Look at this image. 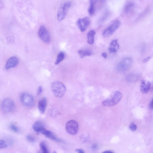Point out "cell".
<instances>
[{"label": "cell", "instance_id": "1", "mask_svg": "<svg viewBox=\"0 0 153 153\" xmlns=\"http://www.w3.org/2000/svg\"><path fill=\"white\" fill-rule=\"evenodd\" d=\"M51 88L54 95L59 98L63 97L66 91V88L65 85L58 81H56L52 83Z\"/></svg>", "mask_w": 153, "mask_h": 153}, {"label": "cell", "instance_id": "2", "mask_svg": "<svg viewBox=\"0 0 153 153\" xmlns=\"http://www.w3.org/2000/svg\"><path fill=\"white\" fill-rule=\"evenodd\" d=\"M122 96V94L121 92L119 91L115 92L109 98L104 101L102 104L105 106H113L120 101Z\"/></svg>", "mask_w": 153, "mask_h": 153}, {"label": "cell", "instance_id": "3", "mask_svg": "<svg viewBox=\"0 0 153 153\" xmlns=\"http://www.w3.org/2000/svg\"><path fill=\"white\" fill-rule=\"evenodd\" d=\"M16 106L14 101L10 98H5L1 104V109L3 111L8 113L14 112Z\"/></svg>", "mask_w": 153, "mask_h": 153}, {"label": "cell", "instance_id": "4", "mask_svg": "<svg viewBox=\"0 0 153 153\" xmlns=\"http://www.w3.org/2000/svg\"><path fill=\"white\" fill-rule=\"evenodd\" d=\"M20 101L24 106L28 107H34L35 104L34 98L31 94L27 93H22L20 97Z\"/></svg>", "mask_w": 153, "mask_h": 153}, {"label": "cell", "instance_id": "5", "mask_svg": "<svg viewBox=\"0 0 153 153\" xmlns=\"http://www.w3.org/2000/svg\"><path fill=\"white\" fill-rule=\"evenodd\" d=\"M120 24L121 22L119 20L114 21L104 31L103 34V36L105 38L111 37L119 28Z\"/></svg>", "mask_w": 153, "mask_h": 153}, {"label": "cell", "instance_id": "6", "mask_svg": "<svg viewBox=\"0 0 153 153\" xmlns=\"http://www.w3.org/2000/svg\"><path fill=\"white\" fill-rule=\"evenodd\" d=\"M71 5V3L70 2H65L61 5L57 13V19L59 21H61L64 19Z\"/></svg>", "mask_w": 153, "mask_h": 153}, {"label": "cell", "instance_id": "7", "mask_svg": "<svg viewBox=\"0 0 153 153\" xmlns=\"http://www.w3.org/2000/svg\"><path fill=\"white\" fill-rule=\"evenodd\" d=\"M66 129L67 132L71 135L76 134L78 130V124L77 121L72 120L68 121L66 125Z\"/></svg>", "mask_w": 153, "mask_h": 153}, {"label": "cell", "instance_id": "8", "mask_svg": "<svg viewBox=\"0 0 153 153\" xmlns=\"http://www.w3.org/2000/svg\"><path fill=\"white\" fill-rule=\"evenodd\" d=\"M132 60L130 58H126L122 60L117 67V70L120 72H123L127 70L132 64Z\"/></svg>", "mask_w": 153, "mask_h": 153}, {"label": "cell", "instance_id": "9", "mask_svg": "<svg viewBox=\"0 0 153 153\" xmlns=\"http://www.w3.org/2000/svg\"><path fill=\"white\" fill-rule=\"evenodd\" d=\"M39 37L44 43H49L51 40L49 34L46 28L44 26L40 27L38 32Z\"/></svg>", "mask_w": 153, "mask_h": 153}, {"label": "cell", "instance_id": "10", "mask_svg": "<svg viewBox=\"0 0 153 153\" xmlns=\"http://www.w3.org/2000/svg\"><path fill=\"white\" fill-rule=\"evenodd\" d=\"M90 23V21L89 18L86 17L82 19H79L77 22V24L80 31L83 32L86 31Z\"/></svg>", "mask_w": 153, "mask_h": 153}, {"label": "cell", "instance_id": "11", "mask_svg": "<svg viewBox=\"0 0 153 153\" xmlns=\"http://www.w3.org/2000/svg\"><path fill=\"white\" fill-rule=\"evenodd\" d=\"M19 63V60L15 57H13L9 58L7 60L6 65V69L15 67Z\"/></svg>", "mask_w": 153, "mask_h": 153}, {"label": "cell", "instance_id": "12", "mask_svg": "<svg viewBox=\"0 0 153 153\" xmlns=\"http://www.w3.org/2000/svg\"><path fill=\"white\" fill-rule=\"evenodd\" d=\"M150 83L145 80H142L141 82L140 87L141 92L143 93H148L150 89Z\"/></svg>", "mask_w": 153, "mask_h": 153}, {"label": "cell", "instance_id": "13", "mask_svg": "<svg viewBox=\"0 0 153 153\" xmlns=\"http://www.w3.org/2000/svg\"><path fill=\"white\" fill-rule=\"evenodd\" d=\"M46 137L52 140L58 142L61 141V140L58 138L55 135L51 132L45 129L41 132Z\"/></svg>", "mask_w": 153, "mask_h": 153}, {"label": "cell", "instance_id": "14", "mask_svg": "<svg viewBox=\"0 0 153 153\" xmlns=\"http://www.w3.org/2000/svg\"><path fill=\"white\" fill-rule=\"evenodd\" d=\"M32 129L36 132L41 133L45 129V126L43 123L40 121H36L33 124Z\"/></svg>", "mask_w": 153, "mask_h": 153}, {"label": "cell", "instance_id": "15", "mask_svg": "<svg viewBox=\"0 0 153 153\" xmlns=\"http://www.w3.org/2000/svg\"><path fill=\"white\" fill-rule=\"evenodd\" d=\"M47 104L46 98L43 97L38 102V107L40 113L43 114L45 111Z\"/></svg>", "mask_w": 153, "mask_h": 153}, {"label": "cell", "instance_id": "16", "mask_svg": "<svg viewBox=\"0 0 153 153\" xmlns=\"http://www.w3.org/2000/svg\"><path fill=\"white\" fill-rule=\"evenodd\" d=\"M119 45L117 40H113L110 44L108 50L110 53H114L118 51L119 49Z\"/></svg>", "mask_w": 153, "mask_h": 153}, {"label": "cell", "instance_id": "17", "mask_svg": "<svg viewBox=\"0 0 153 153\" xmlns=\"http://www.w3.org/2000/svg\"><path fill=\"white\" fill-rule=\"evenodd\" d=\"M95 32L94 30L89 31L87 34V42L89 44L92 45L94 42V38Z\"/></svg>", "mask_w": 153, "mask_h": 153}, {"label": "cell", "instance_id": "18", "mask_svg": "<svg viewBox=\"0 0 153 153\" xmlns=\"http://www.w3.org/2000/svg\"><path fill=\"white\" fill-rule=\"evenodd\" d=\"M90 5L88 10L89 14L91 16L93 15L95 12V5L96 0H90Z\"/></svg>", "mask_w": 153, "mask_h": 153}, {"label": "cell", "instance_id": "19", "mask_svg": "<svg viewBox=\"0 0 153 153\" xmlns=\"http://www.w3.org/2000/svg\"><path fill=\"white\" fill-rule=\"evenodd\" d=\"M81 58H82L86 56H90L92 55V52L88 50H80L78 52Z\"/></svg>", "mask_w": 153, "mask_h": 153}, {"label": "cell", "instance_id": "20", "mask_svg": "<svg viewBox=\"0 0 153 153\" xmlns=\"http://www.w3.org/2000/svg\"><path fill=\"white\" fill-rule=\"evenodd\" d=\"M40 146L43 153H48L49 152L46 143L44 141H41L40 143Z\"/></svg>", "mask_w": 153, "mask_h": 153}, {"label": "cell", "instance_id": "21", "mask_svg": "<svg viewBox=\"0 0 153 153\" xmlns=\"http://www.w3.org/2000/svg\"><path fill=\"white\" fill-rule=\"evenodd\" d=\"M134 7V4L131 2L128 3L126 5L124 8V12L126 13H128L133 10Z\"/></svg>", "mask_w": 153, "mask_h": 153}, {"label": "cell", "instance_id": "22", "mask_svg": "<svg viewBox=\"0 0 153 153\" xmlns=\"http://www.w3.org/2000/svg\"><path fill=\"white\" fill-rule=\"evenodd\" d=\"M65 57V54L63 52H61L58 54L56 61L55 64L57 65L60 63L63 60Z\"/></svg>", "mask_w": 153, "mask_h": 153}, {"label": "cell", "instance_id": "23", "mask_svg": "<svg viewBox=\"0 0 153 153\" xmlns=\"http://www.w3.org/2000/svg\"><path fill=\"white\" fill-rule=\"evenodd\" d=\"M10 128L14 132L18 133L20 132V129L16 126L14 124H12L10 125Z\"/></svg>", "mask_w": 153, "mask_h": 153}, {"label": "cell", "instance_id": "24", "mask_svg": "<svg viewBox=\"0 0 153 153\" xmlns=\"http://www.w3.org/2000/svg\"><path fill=\"white\" fill-rule=\"evenodd\" d=\"M8 145L3 140H0V148L3 149L7 147Z\"/></svg>", "mask_w": 153, "mask_h": 153}, {"label": "cell", "instance_id": "25", "mask_svg": "<svg viewBox=\"0 0 153 153\" xmlns=\"http://www.w3.org/2000/svg\"><path fill=\"white\" fill-rule=\"evenodd\" d=\"M26 139L27 141L30 142H34L35 140L34 138L31 135H28L26 137Z\"/></svg>", "mask_w": 153, "mask_h": 153}, {"label": "cell", "instance_id": "26", "mask_svg": "<svg viewBox=\"0 0 153 153\" xmlns=\"http://www.w3.org/2000/svg\"><path fill=\"white\" fill-rule=\"evenodd\" d=\"M137 126L134 123H132L130 126V130L132 131H135L137 129Z\"/></svg>", "mask_w": 153, "mask_h": 153}, {"label": "cell", "instance_id": "27", "mask_svg": "<svg viewBox=\"0 0 153 153\" xmlns=\"http://www.w3.org/2000/svg\"><path fill=\"white\" fill-rule=\"evenodd\" d=\"M43 91V88L42 86H40L38 88L37 92V95L38 96L40 95L42 93Z\"/></svg>", "mask_w": 153, "mask_h": 153}, {"label": "cell", "instance_id": "28", "mask_svg": "<svg viewBox=\"0 0 153 153\" xmlns=\"http://www.w3.org/2000/svg\"><path fill=\"white\" fill-rule=\"evenodd\" d=\"M76 151L79 153H84V151L81 149H77L76 150Z\"/></svg>", "mask_w": 153, "mask_h": 153}, {"label": "cell", "instance_id": "29", "mask_svg": "<svg viewBox=\"0 0 153 153\" xmlns=\"http://www.w3.org/2000/svg\"><path fill=\"white\" fill-rule=\"evenodd\" d=\"M150 108L152 110H153V98L150 102Z\"/></svg>", "mask_w": 153, "mask_h": 153}, {"label": "cell", "instance_id": "30", "mask_svg": "<svg viewBox=\"0 0 153 153\" xmlns=\"http://www.w3.org/2000/svg\"><path fill=\"white\" fill-rule=\"evenodd\" d=\"M150 57H148L143 60V62H148L150 59Z\"/></svg>", "mask_w": 153, "mask_h": 153}, {"label": "cell", "instance_id": "31", "mask_svg": "<svg viewBox=\"0 0 153 153\" xmlns=\"http://www.w3.org/2000/svg\"><path fill=\"white\" fill-rule=\"evenodd\" d=\"M102 56L105 58H106L107 57V54L106 53H103L102 54Z\"/></svg>", "mask_w": 153, "mask_h": 153}, {"label": "cell", "instance_id": "32", "mask_svg": "<svg viewBox=\"0 0 153 153\" xmlns=\"http://www.w3.org/2000/svg\"><path fill=\"white\" fill-rule=\"evenodd\" d=\"M104 152V153H113V152L112 151H106L105 152Z\"/></svg>", "mask_w": 153, "mask_h": 153}, {"label": "cell", "instance_id": "33", "mask_svg": "<svg viewBox=\"0 0 153 153\" xmlns=\"http://www.w3.org/2000/svg\"><path fill=\"white\" fill-rule=\"evenodd\" d=\"M99 1L101 2H104L106 1V0H99Z\"/></svg>", "mask_w": 153, "mask_h": 153}]
</instances>
